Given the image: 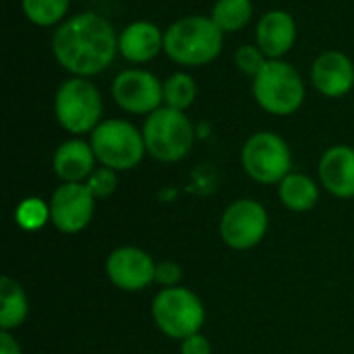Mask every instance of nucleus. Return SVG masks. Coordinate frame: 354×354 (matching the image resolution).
<instances>
[{"instance_id": "a211bd4d", "label": "nucleus", "mask_w": 354, "mask_h": 354, "mask_svg": "<svg viewBox=\"0 0 354 354\" xmlns=\"http://www.w3.org/2000/svg\"><path fill=\"white\" fill-rule=\"evenodd\" d=\"M280 201L286 209L303 214L315 207L319 199V187L309 174L303 172H290L280 185H278Z\"/></svg>"}, {"instance_id": "7ed1b4c3", "label": "nucleus", "mask_w": 354, "mask_h": 354, "mask_svg": "<svg viewBox=\"0 0 354 354\" xmlns=\"http://www.w3.org/2000/svg\"><path fill=\"white\" fill-rule=\"evenodd\" d=\"M141 133L147 153L164 164L180 162L189 156L195 143V129L189 116L168 106L151 112L145 118Z\"/></svg>"}, {"instance_id": "423d86ee", "label": "nucleus", "mask_w": 354, "mask_h": 354, "mask_svg": "<svg viewBox=\"0 0 354 354\" xmlns=\"http://www.w3.org/2000/svg\"><path fill=\"white\" fill-rule=\"evenodd\" d=\"M89 143L97 162L116 172L135 168L147 153L143 133L122 118L102 120L91 133Z\"/></svg>"}, {"instance_id": "f3484780", "label": "nucleus", "mask_w": 354, "mask_h": 354, "mask_svg": "<svg viewBox=\"0 0 354 354\" xmlns=\"http://www.w3.org/2000/svg\"><path fill=\"white\" fill-rule=\"evenodd\" d=\"M95 153L91 143L83 139H68L54 151V172L62 183H85L95 170Z\"/></svg>"}, {"instance_id": "6e6552de", "label": "nucleus", "mask_w": 354, "mask_h": 354, "mask_svg": "<svg viewBox=\"0 0 354 354\" xmlns=\"http://www.w3.org/2000/svg\"><path fill=\"white\" fill-rule=\"evenodd\" d=\"M245 172L259 185H280L292 168V153L288 143L272 133L259 131L251 135L241 151Z\"/></svg>"}, {"instance_id": "4be33fe9", "label": "nucleus", "mask_w": 354, "mask_h": 354, "mask_svg": "<svg viewBox=\"0 0 354 354\" xmlns=\"http://www.w3.org/2000/svg\"><path fill=\"white\" fill-rule=\"evenodd\" d=\"M27 21L37 27H52L60 23L71 6V0H21Z\"/></svg>"}, {"instance_id": "1a4fd4ad", "label": "nucleus", "mask_w": 354, "mask_h": 354, "mask_svg": "<svg viewBox=\"0 0 354 354\" xmlns=\"http://www.w3.org/2000/svg\"><path fill=\"white\" fill-rule=\"evenodd\" d=\"M268 224V212L259 201L239 199L222 214L220 234L230 249L249 251L266 239Z\"/></svg>"}, {"instance_id": "ddd939ff", "label": "nucleus", "mask_w": 354, "mask_h": 354, "mask_svg": "<svg viewBox=\"0 0 354 354\" xmlns=\"http://www.w3.org/2000/svg\"><path fill=\"white\" fill-rule=\"evenodd\" d=\"M311 83L326 97H342L354 87L353 60L340 50L322 52L311 64Z\"/></svg>"}, {"instance_id": "9d476101", "label": "nucleus", "mask_w": 354, "mask_h": 354, "mask_svg": "<svg viewBox=\"0 0 354 354\" xmlns=\"http://www.w3.org/2000/svg\"><path fill=\"white\" fill-rule=\"evenodd\" d=\"M114 102L131 114H151L164 106V81L145 68H127L112 81Z\"/></svg>"}, {"instance_id": "2eb2a0df", "label": "nucleus", "mask_w": 354, "mask_h": 354, "mask_svg": "<svg viewBox=\"0 0 354 354\" xmlns=\"http://www.w3.org/2000/svg\"><path fill=\"white\" fill-rule=\"evenodd\" d=\"M319 180L338 199L354 197V147H330L319 160Z\"/></svg>"}, {"instance_id": "f8f14e48", "label": "nucleus", "mask_w": 354, "mask_h": 354, "mask_svg": "<svg viewBox=\"0 0 354 354\" xmlns=\"http://www.w3.org/2000/svg\"><path fill=\"white\" fill-rule=\"evenodd\" d=\"M156 261L139 247L114 249L106 259L110 282L124 292H141L156 282Z\"/></svg>"}, {"instance_id": "f03ea898", "label": "nucleus", "mask_w": 354, "mask_h": 354, "mask_svg": "<svg viewBox=\"0 0 354 354\" xmlns=\"http://www.w3.org/2000/svg\"><path fill=\"white\" fill-rule=\"evenodd\" d=\"M224 46V31L212 17L189 15L164 31L166 56L183 66H205L214 62Z\"/></svg>"}, {"instance_id": "4468645a", "label": "nucleus", "mask_w": 354, "mask_h": 354, "mask_svg": "<svg viewBox=\"0 0 354 354\" xmlns=\"http://www.w3.org/2000/svg\"><path fill=\"white\" fill-rule=\"evenodd\" d=\"M255 39L268 60H280L297 41V21L286 10H268L257 23Z\"/></svg>"}, {"instance_id": "412c9836", "label": "nucleus", "mask_w": 354, "mask_h": 354, "mask_svg": "<svg viewBox=\"0 0 354 354\" xmlns=\"http://www.w3.org/2000/svg\"><path fill=\"white\" fill-rule=\"evenodd\" d=\"M197 83L189 73H174L164 81V106L185 112L197 100Z\"/></svg>"}, {"instance_id": "20e7f679", "label": "nucleus", "mask_w": 354, "mask_h": 354, "mask_svg": "<svg viewBox=\"0 0 354 354\" xmlns=\"http://www.w3.org/2000/svg\"><path fill=\"white\" fill-rule=\"evenodd\" d=\"M104 102L97 85L87 77L66 79L54 95V114L58 124L71 135L93 133L102 122Z\"/></svg>"}, {"instance_id": "f257e3e1", "label": "nucleus", "mask_w": 354, "mask_h": 354, "mask_svg": "<svg viewBox=\"0 0 354 354\" xmlns=\"http://www.w3.org/2000/svg\"><path fill=\"white\" fill-rule=\"evenodd\" d=\"M56 62L73 77H93L106 71L118 52L112 23L97 12H79L58 25L52 35Z\"/></svg>"}, {"instance_id": "6ab92c4d", "label": "nucleus", "mask_w": 354, "mask_h": 354, "mask_svg": "<svg viewBox=\"0 0 354 354\" xmlns=\"http://www.w3.org/2000/svg\"><path fill=\"white\" fill-rule=\"evenodd\" d=\"M29 315V301L23 286L4 276L0 280V330L10 332L23 326Z\"/></svg>"}, {"instance_id": "0eeeda50", "label": "nucleus", "mask_w": 354, "mask_h": 354, "mask_svg": "<svg viewBox=\"0 0 354 354\" xmlns=\"http://www.w3.org/2000/svg\"><path fill=\"white\" fill-rule=\"evenodd\" d=\"M151 317L162 334L174 340H185L201 332L205 309L201 299L183 286L162 288L151 303Z\"/></svg>"}, {"instance_id": "aec40b11", "label": "nucleus", "mask_w": 354, "mask_h": 354, "mask_svg": "<svg viewBox=\"0 0 354 354\" xmlns=\"http://www.w3.org/2000/svg\"><path fill=\"white\" fill-rule=\"evenodd\" d=\"M251 17H253L251 0H216L212 8V19L224 33H234L245 29Z\"/></svg>"}, {"instance_id": "393cba45", "label": "nucleus", "mask_w": 354, "mask_h": 354, "mask_svg": "<svg viewBox=\"0 0 354 354\" xmlns=\"http://www.w3.org/2000/svg\"><path fill=\"white\" fill-rule=\"evenodd\" d=\"M85 185L89 187V191L95 195V199H104V197H110L116 187H118V176H116V170L112 168H95L91 172V176L85 180Z\"/></svg>"}, {"instance_id": "a878e982", "label": "nucleus", "mask_w": 354, "mask_h": 354, "mask_svg": "<svg viewBox=\"0 0 354 354\" xmlns=\"http://www.w3.org/2000/svg\"><path fill=\"white\" fill-rule=\"evenodd\" d=\"M180 280H183V268L176 261H160L156 266V282L162 284L164 288L180 286Z\"/></svg>"}, {"instance_id": "b1692460", "label": "nucleus", "mask_w": 354, "mask_h": 354, "mask_svg": "<svg viewBox=\"0 0 354 354\" xmlns=\"http://www.w3.org/2000/svg\"><path fill=\"white\" fill-rule=\"evenodd\" d=\"M268 62V56L261 52L259 46H251V44H245L241 46L236 52H234V64L241 73L249 75V77H255Z\"/></svg>"}, {"instance_id": "bb28decb", "label": "nucleus", "mask_w": 354, "mask_h": 354, "mask_svg": "<svg viewBox=\"0 0 354 354\" xmlns=\"http://www.w3.org/2000/svg\"><path fill=\"white\" fill-rule=\"evenodd\" d=\"M180 354H212V342L201 332H197L180 340Z\"/></svg>"}, {"instance_id": "9b49d317", "label": "nucleus", "mask_w": 354, "mask_h": 354, "mask_svg": "<svg viewBox=\"0 0 354 354\" xmlns=\"http://www.w3.org/2000/svg\"><path fill=\"white\" fill-rule=\"evenodd\" d=\"M95 195L85 183H62L50 199V222L62 234H77L89 226Z\"/></svg>"}, {"instance_id": "cd10ccee", "label": "nucleus", "mask_w": 354, "mask_h": 354, "mask_svg": "<svg viewBox=\"0 0 354 354\" xmlns=\"http://www.w3.org/2000/svg\"><path fill=\"white\" fill-rule=\"evenodd\" d=\"M0 354H21V346L10 332L0 330Z\"/></svg>"}, {"instance_id": "39448f33", "label": "nucleus", "mask_w": 354, "mask_h": 354, "mask_svg": "<svg viewBox=\"0 0 354 354\" xmlns=\"http://www.w3.org/2000/svg\"><path fill=\"white\" fill-rule=\"evenodd\" d=\"M253 97L268 114L290 116L305 102V83L292 64L268 60L253 77Z\"/></svg>"}, {"instance_id": "5701e85b", "label": "nucleus", "mask_w": 354, "mask_h": 354, "mask_svg": "<svg viewBox=\"0 0 354 354\" xmlns=\"http://www.w3.org/2000/svg\"><path fill=\"white\" fill-rule=\"evenodd\" d=\"M15 220L23 230L35 232L50 222V203L39 197H27L17 205Z\"/></svg>"}, {"instance_id": "dca6fc26", "label": "nucleus", "mask_w": 354, "mask_h": 354, "mask_svg": "<svg viewBox=\"0 0 354 354\" xmlns=\"http://www.w3.org/2000/svg\"><path fill=\"white\" fill-rule=\"evenodd\" d=\"M164 50V31L151 21H135L118 33V52L129 62H149Z\"/></svg>"}]
</instances>
